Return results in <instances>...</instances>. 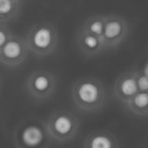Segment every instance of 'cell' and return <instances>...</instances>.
<instances>
[{
	"label": "cell",
	"instance_id": "6",
	"mask_svg": "<svg viewBox=\"0 0 148 148\" xmlns=\"http://www.w3.org/2000/svg\"><path fill=\"white\" fill-rule=\"evenodd\" d=\"M129 25L125 18L119 15L106 16L102 40L106 49L119 47L126 38Z\"/></svg>",
	"mask_w": 148,
	"mask_h": 148
},
{
	"label": "cell",
	"instance_id": "8",
	"mask_svg": "<svg viewBox=\"0 0 148 148\" xmlns=\"http://www.w3.org/2000/svg\"><path fill=\"white\" fill-rule=\"evenodd\" d=\"M113 90L118 98L129 102L139 92L136 81V71L120 74L115 81Z\"/></svg>",
	"mask_w": 148,
	"mask_h": 148
},
{
	"label": "cell",
	"instance_id": "9",
	"mask_svg": "<svg viewBox=\"0 0 148 148\" xmlns=\"http://www.w3.org/2000/svg\"><path fill=\"white\" fill-rule=\"evenodd\" d=\"M76 41L79 51L86 57L97 56L106 50L102 38L95 36L81 28L78 32Z\"/></svg>",
	"mask_w": 148,
	"mask_h": 148
},
{
	"label": "cell",
	"instance_id": "18",
	"mask_svg": "<svg viewBox=\"0 0 148 148\" xmlns=\"http://www.w3.org/2000/svg\"><path fill=\"white\" fill-rule=\"evenodd\" d=\"M18 2H20V1H21V0H18Z\"/></svg>",
	"mask_w": 148,
	"mask_h": 148
},
{
	"label": "cell",
	"instance_id": "3",
	"mask_svg": "<svg viewBox=\"0 0 148 148\" xmlns=\"http://www.w3.org/2000/svg\"><path fill=\"white\" fill-rule=\"evenodd\" d=\"M58 41L57 31L51 24L33 25L28 32L25 39L29 51L38 57L51 54L57 48Z\"/></svg>",
	"mask_w": 148,
	"mask_h": 148
},
{
	"label": "cell",
	"instance_id": "17",
	"mask_svg": "<svg viewBox=\"0 0 148 148\" xmlns=\"http://www.w3.org/2000/svg\"><path fill=\"white\" fill-rule=\"evenodd\" d=\"M0 87H1V81H0Z\"/></svg>",
	"mask_w": 148,
	"mask_h": 148
},
{
	"label": "cell",
	"instance_id": "16",
	"mask_svg": "<svg viewBox=\"0 0 148 148\" xmlns=\"http://www.w3.org/2000/svg\"><path fill=\"white\" fill-rule=\"evenodd\" d=\"M144 71H145V73L147 75V77H148V62L146 63V64H145V68H144V70H143Z\"/></svg>",
	"mask_w": 148,
	"mask_h": 148
},
{
	"label": "cell",
	"instance_id": "15",
	"mask_svg": "<svg viewBox=\"0 0 148 148\" xmlns=\"http://www.w3.org/2000/svg\"><path fill=\"white\" fill-rule=\"evenodd\" d=\"M12 36V34L10 29L6 25L0 23V50L2 49V47L6 44Z\"/></svg>",
	"mask_w": 148,
	"mask_h": 148
},
{
	"label": "cell",
	"instance_id": "12",
	"mask_svg": "<svg viewBox=\"0 0 148 148\" xmlns=\"http://www.w3.org/2000/svg\"><path fill=\"white\" fill-rule=\"evenodd\" d=\"M85 148H112V142L104 134H92L86 141Z\"/></svg>",
	"mask_w": 148,
	"mask_h": 148
},
{
	"label": "cell",
	"instance_id": "7",
	"mask_svg": "<svg viewBox=\"0 0 148 148\" xmlns=\"http://www.w3.org/2000/svg\"><path fill=\"white\" fill-rule=\"evenodd\" d=\"M28 51L25 40L12 35L0 50V62L8 67L18 66L27 58Z\"/></svg>",
	"mask_w": 148,
	"mask_h": 148
},
{
	"label": "cell",
	"instance_id": "11",
	"mask_svg": "<svg viewBox=\"0 0 148 148\" xmlns=\"http://www.w3.org/2000/svg\"><path fill=\"white\" fill-rule=\"evenodd\" d=\"M106 16L103 15H93L86 18L81 26V29L102 38L104 27H105Z\"/></svg>",
	"mask_w": 148,
	"mask_h": 148
},
{
	"label": "cell",
	"instance_id": "13",
	"mask_svg": "<svg viewBox=\"0 0 148 148\" xmlns=\"http://www.w3.org/2000/svg\"><path fill=\"white\" fill-rule=\"evenodd\" d=\"M136 109L138 110H145L148 108V92H138L130 101Z\"/></svg>",
	"mask_w": 148,
	"mask_h": 148
},
{
	"label": "cell",
	"instance_id": "10",
	"mask_svg": "<svg viewBox=\"0 0 148 148\" xmlns=\"http://www.w3.org/2000/svg\"><path fill=\"white\" fill-rule=\"evenodd\" d=\"M19 4L18 0H0V23H6L17 17Z\"/></svg>",
	"mask_w": 148,
	"mask_h": 148
},
{
	"label": "cell",
	"instance_id": "1",
	"mask_svg": "<svg viewBox=\"0 0 148 148\" xmlns=\"http://www.w3.org/2000/svg\"><path fill=\"white\" fill-rule=\"evenodd\" d=\"M105 96L103 84L95 78H81L72 86L71 97L74 105L80 111L96 110L104 103Z\"/></svg>",
	"mask_w": 148,
	"mask_h": 148
},
{
	"label": "cell",
	"instance_id": "5",
	"mask_svg": "<svg viewBox=\"0 0 148 148\" xmlns=\"http://www.w3.org/2000/svg\"><path fill=\"white\" fill-rule=\"evenodd\" d=\"M28 93L36 100L43 101L49 99L56 89V79L47 71H36L30 74L25 82Z\"/></svg>",
	"mask_w": 148,
	"mask_h": 148
},
{
	"label": "cell",
	"instance_id": "2",
	"mask_svg": "<svg viewBox=\"0 0 148 148\" xmlns=\"http://www.w3.org/2000/svg\"><path fill=\"white\" fill-rule=\"evenodd\" d=\"M50 139L45 122L39 120L21 123L15 130L13 137L16 148H48Z\"/></svg>",
	"mask_w": 148,
	"mask_h": 148
},
{
	"label": "cell",
	"instance_id": "4",
	"mask_svg": "<svg viewBox=\"0 0 148 148\" xmlns=\"http://www.w3.org/2000/svg\"><path fill=\"white\" fill-rule=\"evenodd\" d=\"M50 138L64 143L72 139L77 134L79 122L77 117L68 111H57L45 121Z\"/></svg>",
	"mask_w": 148,
	"mask_h": 148
},
{
	"label": "cell",
	"instance_id": "14",
	"mask_svg": "<svg viewBox=\"0 0 148 148\" xmlns=\"http://www.w3.org/2000/svg\"><path fill=\"white\" fill-rule=\"evenodd\" d=\"M136 81L139 92H148V77L144 71H136Z\"/></svg>",
	"mask_w": 148,
	"mask_h": 148
}]
</instances>
